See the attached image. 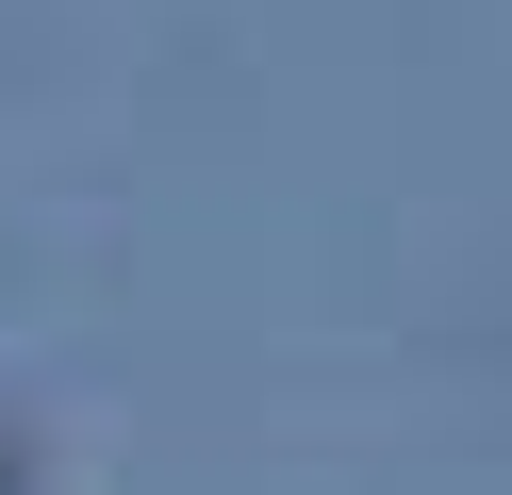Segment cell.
<instances>
[{
	"label": "cell",
	"mask_w": 512,
	"mask_h": 495,
	"mask_svg": "<svg viewBox=\"0 0 512 495\" xmlns=\"http://www.w3.org/2000/svg\"><path fill=\"white\" fill-rule=\"evenodd\" d=\"M0 495H17V429H0Z\"/></svg>",
	"instance_id": "1"
}]
</instances>
